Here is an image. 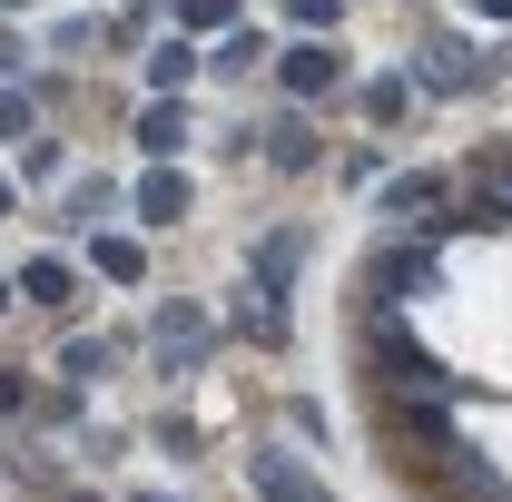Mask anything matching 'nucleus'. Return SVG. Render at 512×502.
Segmentation results:
<instances>
[{"instance_id": "nucleus-1", "label": "nucleus", "mask_w": 512, "mask_h": 502, "mask_svg": "<svg viewBox=\"0 0 512 502\" xmlns=\"http://www.w3.org/2000/svg\"><path fill=\"white\" fill-rule=\"evenodd\" d=\"M247 483H256V502H335L296 453H247Z\"/></svg>"}, {"instance_id": "nucleus-2", "label": "nucleus", "mask_w": 512, "mask_h": 502, "mask_svg": "<svg viewBox=\"0 0 512 502\" xmlns=\"http://www.w3.org/2000/svg\"><path fill=\"white\" fill-rule=\"evenodd\" d=\"M375 355H384V375H394V384H414V394H453V375L434 365V355H424V345H404L394 325L375 335Z\"/></svg>"}, {"instance_id": "nucleus-3", "label": "nucleus", "mask_w": 512, "mask_h": 502, "mask_svg": "<svg viewBox=\"0 0 512 502\" xmlns=\"http://www.w3.org/2000/svg\"><path fill=\"white\" fill-rule=\"evenodd\" d=\"M375 296H384V306H404V296H434V256H424V247L375 256Z\"/></svg>"}, {"instance_id": "nucleus-4", "label": "nucleus", "mask_w": 512, "mask_h": 502, "mask_svg": "<svg viewBox=\"0 0 512 502\" xmlns=\"http://www.w3.org/2000/svg\"><path fill=\"white\" fill-rule=\"evenodd\" d=\"M276 79H286V89H296V99H325V89H335V79H345V60H335V50H325V40H306V50H286V60H276Z\"/></svg>"}, {"instance_id": "nucleus-5", "label": "nucleus", "mask_w": 512, "mask_h": 502, "mask_svg": "<svg viewBox=\"0 0 512 502\" xmlns=\"http://www.w3.org/2000/svg\"><path fill=\"white\" fill-rule=\"evenodd\" d=\"M178 217H188V178H178V168L138 178V227H178Z\"/></svg>"}, {"instance_id": "nucleus-6", "label": "nucleus", "mask_w": 512, "mask_h": 502, "mask_svg": "<svg viewBox=\"0 0 512 502\" xmlns=\"http://www.w3.org/2000/svg\"><path fill=\"white\" fill-rule=\"evenodd\" d=\"M296 266H306V237H296V227H276V237L256 247V296H286V276H296Z\"/></svg>"}, {"instance_id": "nucleus-7", "label": "nucleus", "mask_w": 512, "mask_h": 502, "mask_svg": "<svg viewBox=\"0 0 512 502\" xmlns=\"http://www.w3.org/2000/svg\"><path fill=\"white\" fill-rule=\"evenodd\" d=\"M158 355H168V365H197V355H207V315L168 306V315H158Z\"/></svg>"}, {"instance_id": "nucleus-8", "label": "nucleus", "mask_w": 512, "mask_h": 502, "mask_svg": "<svg viewBox=\"0 0 512 502\" xmlns=\"http://www.w3.org/2000/svg\"><path fill=\"white\" fill-rule=\"evenodd\" d=\"M266 158H276V168H316V128L296 119V109H286V119H266Z\"/></svg>"}, {"instance_id": "nucleus-9", "label": "nucleus", "mask_w": 512, "mask_h": 502, "mask_svg": "<svg viewBox=\"0 0 512 502\" xmlns=\"http://www.w3.org/2000/svg\"><path fill=\"white\" fill-rule=\"evenodd\" d=\"M138 148H148V158H178V148H188V109H178V99H158V109L138 119Z\"/></svg>"}, {"instance_id": "nucleus-10", "label": "nucleus", "mask_w": 512, "mask_h": 502, "mask_svg": "<svg viewBox=\"0 0 512 502\" xmlns=\"http://www.w3.org/2000/svg\"><path fill=\"white\" fill-rule=\"evenodd\" d=\"M424 79H434V89H473V79H483V60H473L463 40H434V50H424Z\"/></svg>"}, {"instance_id": "nucleus-11", "label": "nucleus", "mask_w": 512, "mask_h": 502, "mask_svg": "<svg viewBox=\"0 0 512 502\" xmlns=\"http://www.w3.org/2000/svg\"><path fill=\"white\" fill-rule=\"evenodd\" d=\"M20 296H30V306H69V266L60 256H30V266H20Z\"/></svg>"}, {"instance_id": "nucleus-12", "label": "nucleus", "mask_w": 512, "mask_h": 502, "mask_svg": "<svg viewBox=\"0 0 512 502\" xmlns=\"http://www.w3.org/2000/svg\"><path fill=\"white\" fill-rule=\"evenodd\" d=\"M148 79H158V89H188V79H197V50H188V40H158V50H148Z\"/></svg>"}, {"instance_id": "nucleus-13", "label": "nucleus", "mask_w": 512, "mask_h": 502, "mask_svg": "<svg viewBox=\"0 0 512 502\" xmlns=\"http://www.w3.org/2000/svg\"><path fill=\"white\" fill-rule=\"evenodd\" d=\"M434 197H444V178H424V168H414V178H394V188H384V207H394V217H424Z\"/></svg>"}, {"instance_id": "nucleus-14", "label": "nucleus", "mask_w": 512, "mask_h": 502, "mask_svg": "<svg viewBox=\"0 0 512 502\" xmlns=\"http://www.w3.org/2000/svg\"><path fill=\"white\" fill-rule=\"evenodd\" d=\"M463 227H512V188H483L473 207H463Z\"/></svg>"}, {"instance_id": "nucleus-15", "label": "nucleus", "mask_w": 512, "mask_h": 502, "mask_svg": "<svg viewBox=\"0 0 512 502\" xmlns=\"http://www.w3.org/2000/svg\"><path fill=\"white\" fill-rule=\"evenodd\" d=\"M99 276H119V286H128V276H138V237H99Z\"/></svg>"}, {"instance_id": "nucleus-16", "label": "nucleus", "mask_w": 512, "mask_h": 502, "mask_svg": "<svg viewBox=\"0 0 512 502\" xmlns=\"http://www.w3.org/2000/svg\"><path fill=\"white\" fill-rule=\"evenodd\" d=\"M178 20H188V30H227V20H237V0H178Z\"/></svg>"}, {"instance_id": "nucleus-17", "label": "nucleus", "mask_w": 512, "mask_h": 502, "mask_svg": "<svg viewBox=\"0 0 512 502\" xmlns=\"http://www.w3.org/2000/svg\"><path fill=\"white\" fill-rule=\"evenodd\" d=\"M256 60H266V40H256V30H237V40L217 50V69H256Z\"/></svg>"}, {"instance_id": "nucleus-18", "label": "nucleus", "mask_w": 512, "mask_h": 502, "mask_svg": "<svg viewBox=\"0 0 512 502\" xmlns=\"http://www.w3.org/2000/svg\"><path fill=\"white\" fill-rule=\"evenodd\" d=\"M0 138H30V99H0Z\"/></svg>"}, {"instance_id": "nucleus-19", "label": "nucleus", "mask_w": 512, "mask_h": 502, "mask_svg": "<svg viewBox=\"0 0 512 502\" xmlns=\"http://www.w3.org/2000/svg\"><path fill=\"white\" fill-rule=\"evenodd\" d=\"M286 10H296L306 30H335V0H286Z\"/></svg>"}, {"instance_id": "nucleus-20", "label": "nucleus", "mask_w": 512, "mask_h": 502, "mask_svg": "<svg viewBox=\"0 0 512 502\" xmlns=\"http://www.w3.org/2000/svg\"><path fill=\"white\" fill-rule=\"evenodd\" d=\"M0 414H20V375H0Z\"/></svg>"}, {"instance_id": "nucleus-21", "label": "nucleus", "mask_w": 512, "mask_h": 502, "mask_svg": "<svg viewBox=\"0 0 512 502\" xmlns=\"http://www.w3.org/2000/svg\"><path fill=\"white\" fill-rule=\"evenodd\" d=\"M483 10H493V20H512V0H483Z\"/></svg>"}, {"instance_id": "nucleus-22", "label": "nucleus", "mask_w": 512, "mask_h": 502, "mask_svg": "<svg viewBox=\"0 0 512 502\" xmlns=\"http://www.w3.org/2000/svg\"><path fill=\"white\" fill-rule=\"evenodd\" d=\"M0 217H10V178H0Z\"/></svg>"}, {"instance_id": "nucleus-23", "label": "nucleus", "mask_w": 512, "mask_h": 502, "mask_svg": "<svg viewBox=\"0 0 512 502\" xmlns=\"http://www.w3.org/2000/svg\"><path fill=\"white\" fill-rule=\"evenodd\" d=\"M0 306H10V276H0Z\"/></svg>"}, {"instance_id": "nucleus-24", "label": "nucleus", "mask_w": 512, "mask_h": 502, "mask_svg": "<svg viewBox=\"0 0 512 502\" xmlns=\"http://www.w3.org/2000/svg\"><path fill=\"white\" fill-rule=\"evenodd\" d=\"M138 502H168V493H138Z\"/></svg>"}, {"instance_id": "nucleus-25", "label": "nucleus", "mask_w": 512, "mask_h": 502, "mask_svg": "<svg viewBox=\"0 0 512 502\" xmlns=\"http://www.w3.org/2000/svg\"><path fill=\"white\" fill-rule=\"evenodd\" d=\"M69 502H99V493H69Z\"/></svg>"}, {"instance_id": "nucleus-26", "label": "nucleus", "mask_w": 512, "mask_h": 502, "mask_svg": "<svg viewBox=\"0 0 512 502\" xmlns=\"http://www.w3.org/2000/svg\"><path fill=\"white\" fill-rule=\"evenodd\" d=\"M10 10H30V0H10Z\"/></svg>"}]
</instances>
